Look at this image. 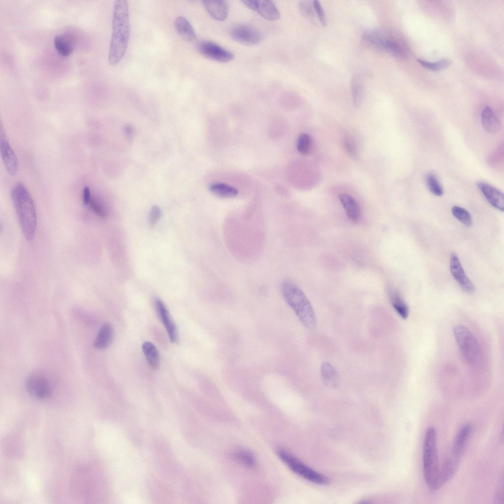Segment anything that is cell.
<instances>
[{
	"mask_svg": "<svg viewBox=\"0 0 504 504\" xmlns=\"http://www.w3.org/2000/svg\"><path fill=\"white\" fill-rule=\"evenodd\" d=\"M112 34L108 53V63L114 66L124 58L130 35L129 11L127 2L117 0L113 7Z\"/></svg>",
	"mask_w": 504,
	"mask_h": 504,
	"instance_id": "cell-1",
	"label": "cell"
},
{
	"mask_svg": "<svg viewBox=\"0 0 504 504\" xmlns=\"http://www.w3.org/2000/svg\"><path fill=\"white\" fill-rule=\"evenodd\" d=\"M11 195L23 234L27 241H31L34 237L37 223L33 200L26 188L20 183L14 186Z\"/></svg>",
	"mask_w": 504,
	"mask_h": 504,
	"instance_id": "cell-2",
	"label": "cell"
},
{
	"mask_svg": "<svg viewBox=\"0 0 504 504\" xmlns=\"http://www.w3.org/2000/svg\"><path fill=\"white\" fill-rule=\"evenodd\" d=\"M283 296L302 324L309 329L316 326V317L309 300L302 290L290 281H284L281 287Z\"/></svg>",
	"mask_w": 504,
	"mask_h": 504,
	"instance_id": "cell-3",
	"label": "cell"
},
{
	"mask_svg": "<svg viewBox=\"0 0 504 504\" xmlns=\"http://www.w3.org/2000/svg\"><path fill=\"white\" fill-rule=\"evenodd\" d=\"M423 476L429 488L436 491V483L440 472L437 448V433L433 427L425 433L423 448Z\"/></svg>",
	"mask_w": 504,
	"mask_h": 504,
	"instance_id": "cell-4",
	"label": "cell"
},
{
	"mask_svg": "<svg viewBox=\"0 0 504 504\" xmlns=\"http://www.w3.org/2000/svg\"><path fill=\"white\" fill-rule=\"evenodd\" d=\"M453 334L462 355L470 364H475L480 357L479 344L472 333L466 327L456 325Z\"/></svg>",
	"mask_w": 504,
	"mask_h": 504,
	"instance_id": "cell-5",
	"label": "cell"
},
{
	"mask_svg": "<svg viewBox=\"0 0 504 504\" xmlns=\"http://www.w3.org/2000/svg\"><path fill=\"white\" fill-rule=\"evenodd\" d=\"M278 454L282 461L300 476L316 484L328 483L329 480L326 477L304 464L286 451L279 450Z\"/></svg>",
	"mask_w": 504,
	"mask_h": 504,
	"instance_id": "cell-6",
	"label": "cell"
},
{
	"mask_svg": "<svg viewBox=\"0 0 504 504\" xmlns=\"http://www.w3.org/2000/svg\"><path fill=\"white\" fill-rule=\"evenodd\" d=\"M26 387L30 395L38 399H46L50 397L51 393L48 378L43 372L39 371H34L28 376Z\"/></svg>",
	"mask_w": 504,
	"mask_h": 504,
	"instance_id": "cell-7",
	"label": "cell"
},
{
	"mask_svg": "<svg viewBox=\"0 0 504 504\" xmlns=\"http://www.w3.org/2000/svg\"><path fill=\"white\" fill-rule=\"evenodd\" d=\"M0 150L6 171L12 176L16 175L19 167L18 158L7 139L1 124L0 126Z\"/></svg>",
	"mask_w": 504,
	"mask_h": 504,
	"instance_id": "cell-8",
	"label": "cell"
},
{
	"mask_svg": "<svg viewBox=\"0 0 504 504\" xmlns=\"http://www.w3.org/2000/svg\"><path fill=\"white\" fill-rule=\"evenodd\" d=\"M198 48L204 57L214 61L227 63L234 58L232 53L212 41H203L199 44Z\"/></svg>",
	"mask_w": 504,
	"mask_h": 504,
	"instance_id": "cell-9",
	"label": "cell"
},
{
	"mask_svg": "<svg viewBox=\"0 0 504 504\" xmlns=\"http://www.w3.org/2000/svg\"><path fill=\"white\" fill-rule=\"evenodd\" d=\"M230 34L235 41L250 46L257 44L262 38V35L257 30L245 25H239L233 27Z\"/></svg>",
	"mask_w": 504,
	"mask_h": 504,
	"instance_id": "cell-10",
	"label": "cell"
},
{
	"mask_svg": "<svg viewBox=\"0 0 504 504\" xmlns=\"http://www.w3.org/2000/svg\"><path fill=\"white\" fill-rule=\"evenodd\" d=\"M449 267L452 277L461 288L468 293H473L475 290L474 286L466 274L460 260L455 253H452L451 255Z\"/></svg>",
	"mask_w": 504,
	"mask_h": 504,
	"instance_id": "cell-11",
	"label": "cell"
},
{
	"mask_svg": "<svg viewBox=\"0 0 504 504\" xmlns=\"http://www.w3.org/2000/svg\"><path fill=\"white\" fill-rule=\"evenodd\" d=\"M476 184L488 202L495 208L503 212L504 210L503 192L486 182L479 181L477 182Z\"/></svg>",
	"mask_w": 504,
	"mask_h": 504,
	"instance_id": "cell-12",
	"label": "cell"
},
{
	"mask_svg": "<svg viewBox=\"0 0 504 504\" xmlns=\"http://www.w3.org/2000/svg\"><path fill=\"white\" fill-rule=\"evenodd\" d=\"M156 306L158 316L166 330L170 341L172 343H176L178 339V331L168 310L160 299H156Z\"/></svg>",
	"mask_w": 504,
	"mask_h": 504,
	"instance_id": "cell-13",
	"label": "cell"
},
{
	"mask_svg": "<svg viewBox=\"0 0 504 504\" xmlns=\"http://www.w3.org/2000/svg\"><path fill=\"white\" fill-rule=\"evenodd\" d=\"M472 430V425L469 423L460 429L454 439L451 455L461 459Z\"/></svg>",
	"mask_w": 504,
	"mask_h": 504,
	"instance_id": "cell-14",
	"label": "cell"
},
{
	"mask_svg": "<svg viewBox=\"0 0 504 504\" xmlns=\"http://www.w3.org/2000/svg\"><path fill=\"white\" fill-rule=\"evenodd\" d=\"M203 5L208 14L214 19L223 21L228 15V5L224 0H203Z\"/></svg>",
	"mask_w": 504,
	"mask_h": 504,
	"instance_id": "cell-15",
	"label": "cell"
},
{
	"mask_svg": "<svg viewBox=\"0 0 504 504\" xmlns=\"http://www.w3.org/2000/svg\"><path fill=\"white\" fill-rule=\"evenodd\" d=\"M339 199L349 219L352 222H357L360 218L361 210L356 201L351 196L346 193L341 194Z\"/></svg>",
	"mask_w": 504,
	"mask_h": 504,
	"instance_id": "cell-16",
	"label": "cell"
},
{
	"mask_svg": "<svg viewBox=\"0 0 504 504\" xmlns=\"http://www.w3.org/2000/svg\"><path fill=\"white\" fill-rule=\"evenodd\" d=\"M254 10L267 20L276 21L280 17L279 10L271 0H256Z\"/></svg>",
	"mask_w": 504,
	"mask_h": 504,
	"instance_id": "cell-17",
	"label": "cell"
},
{
	"mask_svg": "<svg viewBox=\"0 0 504 504\" xmlns=\"http://www.w3.org/2000/svg\"><path fill=\"white\" fill-rule=\"evenodd\" d=\"M481 121L484 128L492 133H496L501 128V122L494 111L489 106L485 107L481 113Z\"/></svg>",
	"mask_w": 504,
	"mask_h": 504,
	"instance_id": "cell-18",
	"label": "cell"
},
{
	"mask_svg": "<svg viewBox=\"0 0 504 504\" xmlns=\"http://www.w3.org/2000/svg\"><path fill=\"white\" fill-rule=\"evenodd\" d=\"M54 44L57 52L63 57L70 55L74 48L73 38L68 34L57 35L54 37Z\"/></svg>",
	"mask_w": 504,
	"mask_h": 504,
	"instance_id": "cell-19",
	"label": "cell"
},
{
	"mask_svg": "<svg viewBox=\"0 0 504 504\" xmlns=\"http://www.w3.org/2000/svg\"><path fill=\"white\" fill-rule=\"evenodd\" d=\"M174 27L178 33L185 39L192 41L196 38L195 31L189 22L185 17L179 16L174 21Z\"/></svg>",
	"mask_w": 504,
	"mask_h": 504,
	"instance_id": "cell-20",
	"label": "cell"
},
{
	"mask_svg": "<svg viewBox=\"0 0 504 504\" xmlns=\"http://www.w3.org/2000/svg\"><path fill=\"white\" fill-rule=\"evenodd\" d=\"M82 199L84 204L88 206L97 216L102 218L106 217L107 213L105 207L92 196L88 187H86L83 189Z\"/></svg>",
	"mask_w": 504,
	"mask_h": 504,
	"instance_id": "cell-21",
	"label": "cell"
},
{
	"mask_svg": "<svg viewBox=\"0 0 504 504\" xmlns=\"http://www.w3.org/2000/svg\"><path fill=\"white\" fill-rule=\"evenodd\" d=\"M322 381L327 386L335 387L339 382V375L334 366L328 362H323L320 367Z\"/></svg>",
	"mask_w": 504,
	"mask_h": 504,
	"instance_id": "cell-22",
	"label": "cell"
},
{
	"mask_svg": "<svg viewBox=\"0 0 504 504\" xmlns=\"http://www.w3.org/2000/svg\"><path fill=\"white\" fill-rule=\"evenodd\" d=\"M388 297L392 307L397 314L403 319H406L409 316V309L402 297L393 289L388 290Z\"/></svg>",
	"mask_w": 504,
	"mask_h": 504,
	"instance_id": "cell-23",
	"label": "cell"
},
{
	"mask_svg": "<svg viewBox=\"0 0 504 504\" xmlns=\"http://www.w3.org/2000/svg\"><path fill=\"white\" fill-rule=\"evenodd\" d=\"M112 334L113 330L110 323L102 324L94 341L95 347L100 349L107 347L111 341Z\"/></svg>",
	"mask_w": 504,
	"mask_h": 504,
	"instance_id": "cell-24",
	"label": "cell"
},
{
	"mask_svg": "<svg viewBox=\"0 0 504 504\" xmlns=\"http://www.w3.org/2000/svg\"><path fill=\"white\" fill-rule=\"evenodd\" d=\"M142 350L150 367L157 369L159 364V356L156 347L152 343L145 342L142 345Z\"/></svg>",
	"mask_w": 504,
	"mask_h": 504,
	"instance_id": "cell-25",
	"label": "cell"
},
{
	"mask_svg": "<svg viewBox=\"0 0 504 504\" xmlns=\"http://www.w3.org/2000/svg\"><path fill=\"white\" fill-rule=\"evenodd\" d=\"M209 188L212 193L220 197L231 198L236 196L238 194L237 189L224 183H214Z\"/></svg>",
	"mask_w": 504,
	"mask_h": 504,
	"instance_id": "cell-26",
	"label": "cell"
},
{
	"mask_svg": "<svg viewBox=\"0 0 504 504\" xmlns=\"http://www.w3.org/2000/svg\"><path fill=\"white\" fill-rule=\"evenodd\" d=\"M351 92L354 105L358 107L361 102L363 93L362 79L358 74L354 75L351 80Z\"/></svg>",
	"mask_w": 504,
	"mask_h": 504,
	"instance_id": "cell-27",
	"label": "cell"
},
{
	"mask_svg": "<svg viewBox=\"0 0 504 504\" xmlns=\"http://www.w3.org/2000/svg\"><path fill=\"white\" fill-rule=\"evenodd\" d=\"M451 212L453 216L464 225L467 227L472 226V216L466 209L458 206H454L451 209Z\"/></svg>",
	"mask_w": 504,
	"mask_h": 504,
	"instance_id": "cell-28",
	"label": "cell"
},
{
	"mask_svg": "<svg viewBox=\"0 0 504 504\" xmlns=\"http://www.w3.org/2000/svg\"><path fill=\"white\" fill-rule=\"evenodd\" d=\"M425 181L429 190L432 194L438 196H441L443 194V188L435 175L433 173H428L426 176Z\"/></svg>",
	"mask_w": 504,
	"mask_h": 504,
	"instance_id": "cell-29",
	"label": "cell"
},
{
	"mask_svg": "<svg viewBox=\"0 0 504 504\" xmlns=\"http://www.w3.org/2000/svg\"><path fill=\"white\" fill-rule=\"evenodd\" d=\"M417 61L424 67L435 71L440 70L445 68L451 64V61L447 59H442L435 62H429L420 59Z\"/></svg>",
	"mask_w": 504,
	"mask_h": 504,
	"instance_id": "cell-30",
	"label": "cell"
},
{
	"mask_svg": "<svg viewBox=\"0 0 504 504\" xmlns=\"http://www.w3.org/2000/svg\"><path fill=\"white\" fill-rule=\"evenodd\" d=\"M233 457L238 461L245 466L252 467L255 465V459L253 456L249 451L239 449L235 451Z\"/></svg>",
	"mask_w": 504,
	"mask_h": 504,
	"instance_id": "cell-31",
	"label": "cell"
},
{
	"mask_svg": "<svg viewBox=\"0 0 504 504\" xmlns=\"http://www.w3.org/2000/svg\"><path fill=\"white\" fill-rule=\"evenodd\" d=\"M311 144V138L308 134L304 133L300 134L297 143L298 152L303 155L307 154L310 150Z\"/></svg>",
	"mask_w": 504,
	"mask_h": 504,
	"instance_id": "cell-32",
	"label": "cell"
},
{
	"mask_svg": "<svg viewBox=\"0 0 504 504\" xmlns=\"http://www.w3.org/2000/svg\"><path fill=\"white\" fill-rule=\"evenodd\" d=\"M344 147L348 155L352 157L357 155V146L354 139L350 135H346L344 138Z\"/></svg>",
	"mask_w": 504,
	"mask_h": 504,
	"instance_id": "cell-33",
	"label": "cell"
},
{
	"mask_svg": "<svg viewBox=\"0 0 504 504\" xmlns=\"http://www.w3.org/2000/svg\"><path fill=\"white\" fill-rule=\"evenodd\" d=\"M161 216V211L160 208L157 206H153L149 216V224L151 227L155 226Z\"/></svg>",
	"mask_w": 504,
	"mask_h": 504,
	"instance_id": "cell-34",
	"label": "cell"
},
{
	"mask_svg": "<svg viewBox=\"0 0 504 504\" xmlns=\"http://www.w3.org/2000/svg\"><path fill=\"white\" fill-rule=\"evenodd\" d=\"M504 479L502 476L495 492L494 501L496 504H503L504 503Z\"/></svg>",
	"mask_w": 504,
	"mask_h": 504,
	"instance_id": "cell-35",
	"label": "cell"
},
{
	"mask_svg": "<svg viewBox=\"0 0 504 504\" xmlns=\"http://www.w3.org/2000/svg\"><path fill=\"white\" fill-rule=\"evenodd\" d=\"M313 4L320 23L324 26L326 24V18L321 5L318 0H314Z\"/></svg>",
	"mask_w": 504,
	"mask_h": 504,
	"instance_id": "cell-36",
	"label": "cell"
},
{
	"mask_svg": "<svg viewBox=\"0 0 504 504\" xmlns=\"http://www.w3.org/2000/svg\"><path fill=\"white\" fill-rule=\"evenodd\" d=\"M301 7L302 9L303 12L307 15L309 16L314 15V6L310 3L308 1H304L301 3Z\"/></svg>",
	"mask_w": 504,
	"mask_h": 504,
	"instance_id": "cell-37",
	"label": "cell"
},
{
	"mask_svg": "<svg viewBox=\"0 0 504 504\" xmlns=\"http://www.w3.org/2000/svg\"><path fill=\"white\" fill-rule=\"evenodd\" d=\"M125 133L128 140L131 141L134 136V130L133 127L129 125L125 127Z\"/></svg>",
	"mask_w": 504,
	"mask_h": 504,
	"instance_id": "cell-38",
	"label": "cell"
},
{
	"mask_svg": "<svg viewBox=\"0 0 504 504\" xmlns=\"http://www.w3.org/2000/svg\"><path fill=\"white\" fill-rule=\"evenodd\" d=\"M256 0H243L242 2L248 8L254 10Z\"/></svg>",
	"mask_w": 504,
	"mask_h": 504,
	"instance_id": "cell-39",
	"label": "cell"
},
{
	"mask_svg": "<svg viewBox=\"0 0 504 504\" xmlns=\"http://www.w3.org/2000/svg\"><path fill=\"white\" fill-rule=\"evenodd\" d=\"M503 427L502 429L501 433L500 434V441L503 442L504 441V430Z\"/></svg>",
	"mask_w": 504,
	"mask_h": 504,
	"instance_id": "cell-40",
	"label": "cell"
}]
</instances>
